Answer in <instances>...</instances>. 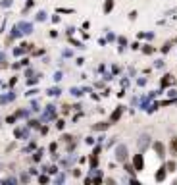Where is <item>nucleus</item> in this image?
Wrapping results in <instances>:
<instances>
[{"label": "nucleus", "instance_id": "f257e3e1", "mask_svg": "<svg viewBox=\"0 0 177 185\" xmlns=\"http://www.w3.org/2000/svg\"><path fill=\"white\" fill-rule=\"evenodd\" d=\"M133 168H135V172H141L142 168H145V158H142V154H135V158H133Z\"/></svg>", "mask_w": 177, "mask_h": 185}, {"label": "nucleus", "instance_id": "7ed1b4c3", "mask_svg": "<svg viewBox=\"0 0 177 185\" xmlns=\"http://www.w3.org/2000/svg\"><path fill=\"white\" fill-rule=\"evenodd\" d=\"M154 150H156V154H158L160 158H164V145L162 143H154Z\"/></svg>", "mask_w": 177, "mask_h": 185}, {"label": "nucleus", "instance_id": "f03ea898", "mask_svg": "<svg viewBox=\"0 0 177 185\" xmlns=\"http://www.w3.org/2000/svg\"><path fill=\"white\" fill-rule=\"evenodd\" d=\"M118 160H121V162L127 160V149H125V147H119V149H118Z\"/></svg>", "mask_w": 177, "mask_h": 185}, {"label": "nucleus", "instance_id": "39448f33", "mask_svg": "<svg viewBox=\"0 0 177 185\" xmlns=\"http://www.w3.org/2000/svg\"><path fill=\"white\" fill-rule=\"evenodd\" d=\"M119 116H121V106H119V108L116 110V112H114V116H112V120H110V123L118 122V120H119Z\"/></svg>", "mask_w": 177, "mask_h": 185}, {"label": "nucleus", "instance_id": "6e6552de", "mask_svg": "<svg viewBox=\"0 0 177 185\" xmlns=\"http://www.w3.org/2000/svg\"><path fill=\"white\" fill-rule=\"evenodd\" d=\"M167 172H175V162H167Z\"/></svg>", "mask_w": 177, "mask_h": 185}, {"label": "nucleus", "instance_id": "0eeeda50", "mask_svg": "<svg viewBox=\"0 0 177 185\" xmlns=\"http://www.w3.org/2000/svg\"><path fill=\"white\" fill-rule=\"evenodd\" d=\"M171 150H173V153L177 154V137L171 139Z\"/></svg>", "mask_w": 177, "mask_h": 185}, {"label": "nucleus", "instance_id": "20e7f679", "mask_svg": "<svg viewBox=\"0 0 177 185\" xmlns=\"http://www.w3.org/2000/svg\"><path fill=\"white\" fill-rule=\"evenodd\" d=\"M164 178H166V168H160V172L156 174V181H162Z\"/></svg>", "mask_w": 177, "mask_h": 185}, {"label": "nucleus", "instance_id": "423d86ee", "mask_svg": "<svg viewBox=\"0 0 177 185\" xmlns=\"http://www.w3.org/2000/svg\"><path fill=\"white\" fill-rule=\"evenodd\" d=\"M112 8H114V0H106V4H104V12L108 14V12H112Z\"/></svg>", "mask_w": 177, "mask_h": 185}]
</instances>
